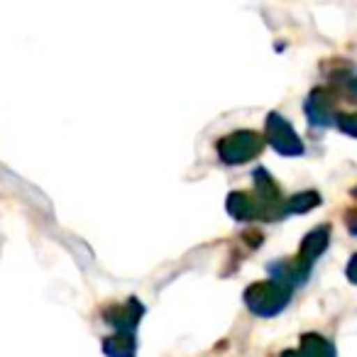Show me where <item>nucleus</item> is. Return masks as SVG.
I'll return each instance as SVG.
<instances>
[{
  "mask_svg": "<svg viewBox=\"0 0 357 357\" xmlns=\"http://www.w3.org/2000/svg\"><path fill=\"white\" fill-rule=\"evenodd\" d=\"M282 357H301V355H298V350H287Z\"/></svg>",
  "mask_w": 357,
  "mask_h": 357,
  "instance_id": "obj_14",
  "label": "nucleus"
},
{
  "mask_svg": "<svg viewBox=\"0 0 357 357\" xmlns=\"http://www.w3.org/2000/svg\"><path fill=\"white\" fill-rule=\"evenodd\" d=\"M306 113L308 118H311V123L321 125V128H326V125H335V118H333V103L331 98H328L326 91H313L311 98H308L306 103Z\"/></svg>",
  "mask_w": 357,
  "mask_h": 357,
  "instance_id": "obj_5",
  "label": "nucleus"
},
{
  "mask_svg": "<svg viewBox=\"0 0 357 357\" xmlns=\"http://www.w3.org/2000/svg\"><path fill=\"white\" fill-rule=\"evenodd\" d=\"M139 318H142V306L137 303V298H130L123 306H110L105 311V321L118 333H132Z\"/></svg>",
  "mask_w": 357,
  "mask_h": 357,
  "instance_id": "obj_4",
  "label": "nucleus"
},
{
  "mask_svg": "<svg viewBox=\"0 0 357 357\" xmlns=\"http://www.w3.org/2000/svg\"><path fill=\"white\" fill-rule=\"evenodd\" d=\"M328 233H331V228L328 225H321V228L311 230V233L306 235V240L301 243V252H298V257L303 259V262L313 264L318 257H321L323 252H326L328 248Z\"/></svg>",
  "mask_w": 357,
  "mask_h": 357,
  "instance_id": "obj_6",
  "label": "nucleus"
},
{
  "mask_svg": "<svg viewBox=\"0 0 357 357\" xmlns=\"http://www.w3.org/2000/svg\"><path fill=\"white\" fill-rule=\"evenodd\" d=\"M355 196H357V189H355Z\"/></svg>",
  "mask_w": 357,
  "mask_h": 357,
  "instance_id": "obj_15",
  "label": "nucleus"
},
{
  "mask_svg": "<svg viewBox=\"0 0 357 357\" xmlns=\"http://www.w3.org/2000/svg\"><path fill=\"white\" fill-rule=\"evenodd\" d=\"M264 135H267L269 144H272L279 154H284V157H298V154H303V142L298 139V135L294 132V128L282 115H277V113L269 115Z\"/></svg>",
  "mask_w": 357,
  "mask_h": 357,
  "instance_id": "obj_3",
  "label": "nucleus"
},
{
  "mask_svg": "<svg viewBox=\"0 0 357 357\" xmlns=\"http://www.w3.org/2000/svg\"><path fill=\"white\" fill-rule=\"evenodd\" d=\"M335 125L342 130V132H347V135H352V137H357V115H337Z\"/></svg>",
  "mask_w": 357,
  "mask_h": 357,
  "instance_id": "obj_11",
  "label": "nucleus"
},
{
  "mask_svg": "<svg viewBox=\"0 0 357 357\" xmlns=\"http://www.w3.org/2000/svg\"><path fill=\"white\" fill-rule=\"evenodd\" d=\"M228 211L240 220L248 218H259L264 215V208L259 206V201L252 194H230L228 199Z\"/></svg>",
  "mask_w": 357,
  "mask_h": 357,
  "instance_id": "obj_7",
  "label": "nucleus"
},
{
  "mask_svg": "<svg viewBox=\"0 0 357 357\" xmlns=\"http://www.w3.org/2000/svg\"><path fill=\"white\" fill-rule=\"evenodd\" d=\"M318 204H321V196H318L316 191H306V194L294 196V199L284 206V213H306V211H311L313 206H318Z\"/></svg>",
  "mask_w": 357,
  "mask_h": 357,
  "instance_id": "obj_10",
  "label": "nucleus"
},
{
  "mask_svg": "<svg viewBox=\"0 0 357 357\" xmlns=\"http://www.w3.org/2000/svg\"><path fill=\"white\" fill-rule=\"evenodd\" d=\"M291 298V289L282 287L277 282H259L245 291V303L252 313L257 316H277L284 311Z\"/></svg>",
  "mask_w": 357,
  "mask_h": 357,
  "instance_id": "obj_1",
  "label": "nucleus"
},
{
  "mask_svg": "<svg viewBox=\"0 0 357 357\" xmlns=\"http://www.w3.org/2000/svg\"><path fill=\"white\" fill-rule=\"evenodd\" d=\"M135 335L132 333H115V335L105 337L103 350L108 357H135Z\"/></svg>",
  "mask_w": 357,
  "mask_h": 357,
  "instance_id": "obj_8",
  "label": "nucleus"
},
{
  "mask_svg": "<svg viewBox=\"0 0 357 357\" xmlns=\"http://www.w3.org/2000/svg\"><path fill=\"white\" fill-rule=\"evenodd\" d=\"M347 277H350V282L357 284V255L350 259V264H347Z\"/></svg>",
  "mask_w": 357,
  "mask_h": 357,
  "instance_id": "obj_12",
  "label": "nucleus"
},
{
  "mask_svg": "<svg viewBox=\"0 0 357 357\" xmlns=\"http://www.w3.org/2000/svg\"><path fill=\"white\" fill-rule=\"evenodd\" d=\"M264 137L252 130H240V132L225 135L218 142V154L225 164H243L250 162L252 157H257L262 152Z\"/></svg>",
  "mask_w": 357,
  "mask_h": 357,
  "instance_id": "obj_2",
  "label": "nucleus"
},
{
  "mask_svg": "<svg viewBox=\"0 0 357 357\" xmlns=\"http://www.w3.org/2000/svg\"><path fill=\"white\" fill-rule=\"evenodd\" d=\"M301 357H335V350L333 345L326 340V337L316 335V333H308V335L301 337V350H298Z\"/></svg>",
  "mask_w": 357,
  "mask_h": 357,
  "instance_id": "obj_9",
  "label": "nucleus"
},
{
  "mask_svg": "<svg viewBox=\"0 0 357 357\" xmlns=\"http://www.w3.org/2000/svg\"><path fill=\"white\" fill-rule=\"evenodd\" d=\"M347 230L357 235V211H352V213H347Z\"/></svg>",
  "mask_w": 357,
  "mask_h": 357,
  "instance_id": "obj_13",
  "label": "nucleus"
}]
</instances>
